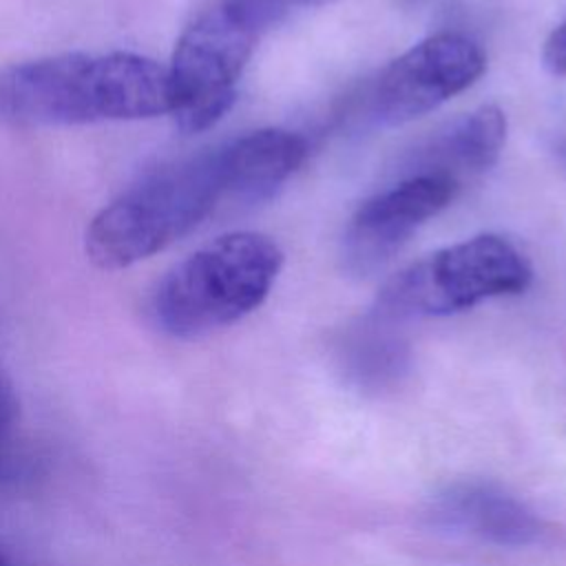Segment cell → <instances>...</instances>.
Listing matches in <instances>:
<instances>
[{
  "instance_id": "cell-1",
  "label": "cell",
  "mask_w": 566,
  "mask_h": 566,
  "mask_svg": "<svg viewBox=\"0 0 566 566\" xmlns=\"http://www.w3.org/2000/svg\"><path fill=\"white\" fill-rule=\"evenodd\" d=\"M170 106L168 69L130 51L60 53L0 69V124L15 128L148 119Z\"/></svg>"
},
{
  "instance_id": "cell-2",
  "label": "cell",
  "mask_w": 566,
  "mask_h": 566,
  "mask_svg": "<svg viewBox=\"0 0 566 566\" xmlns=\"http://www.w3.org/2000/svg\"><path fill=\"white\" fill-rule=\"evenodd\" d=\"M226 199L219 148L161 166L106 203L84 248L99 270L144 261L195 230Z\"/></svg>"
},
{
  "instance_id": "cell-3",
  "label": "cell",
  "mask_w": 566,
  "mask_h": 566,
  "mask_svg": "<svg viewBox=\"0 0 566 566\" xmlns=\"http://www.w3.org/2000/svg\"><path fill=\"white\" fill-rule=\"evenodd\" d=\"M283 265L279 243L261 232L221 234L172 265L150 298L155 325L175 338H199L254 312Z\"/></svg>"
},
{
  "instance_id": "cell-4",
  "label": "cell",
  "mask_w": 566,
  "mask_h": 566,
  "mask_svg": "<svg viewBox=\"0 0 566 566\" xmlns=\"http://www.w3.org/2000/svg\"><path fill=\"white\" fill-rule=\"evenodd\" d=\"M533 268L524 252L502 234H478L440 248L391 276L380 294L382 316H449L482 301L520 294Z\"/></svg>"
},
{
  "instance_id": "cell-5",
  "label": "cell",
  "mask_w": 566,
  "mask_h": 566,
  "mask_svg": "<svg viewBox=\"0 0 566 566\" xmlns=\"http://www.w3.org/2000/svg\"><path fill=\"white\" fill-rule=\"evenodd\" d=\"M259 35L232 0L210 2L181 31L166 69L170 115L184 133L206 130L230 111Z\"/></svg>"
},
{
  "instance_id": "cell-6",
  "label": "cell",
  "mask_w": 566,
  "mask_h": 566,
  "mask_svg": "<svg viewBox=\"0 0 566 566\" xmlns=\"http://www.w3.org/2000/svg\"><path fill=\"white\" fill-rule=\"evenodd\" d=\"M486 69L478 42L460 33H436L398 55L371 91V115L400 126L427 115L469 88Z\"/></svg>"
},
{
  "instance_id": "cell-7",
  "label": "cell",
  "mask_w": 566,
  "mask_h": 566,
  "mask_svg": "<svg viewBox=\"0 0 566 566\" xmlns=\"http://www.w3.org/2000/svg\"><path fill=\"white\" fill-rule=\"evenodd\" d=\"M455 190V179L424 172L369 197L349 219L343 239L347 270L367 274L382 265L427 219L451 203Z\"/></svg>"
},
{
  "instance_id": "cell-8",
  "label": "cell",
  "mask_w": 566,
  "mask_h": 566,
  "mask_svg": "<svg viewBox=\"0 0 566 566\" xmlns=\"http://www.w3.org/2000/svg\"><path fill=\"white\" fill-rule=\"evenodd\" d=\"M307 142L283 128L245 133L219 148L226 199L259 203L270 199L303 164Z\"/></svg>"
},
{
  "instance_id": "cell-9",
  "label": "cell",
  "mask_w": 566,
  "mask_h": 566,
  "mask_svg": "<svg viewBox=\"0 0 566 566\" xmlns=\"http://www.w3.org/2000/svg\"><path fill=\"white\" fill-rule=\"evenodd\" d=\"M506 142V115L500 106L484 104L453 119L418 153L416 172L444 175L455 181L464 175L489 170Z\"/></svg>"
},
{
  "instance_id": "cell-10",
  "label": "cell",
  "mask_w": 566,
  "mask_h": 566,
  "mask_svg": "<svg viewBox=\"0 0 566 566\" xmlns=\"http://www.w3.org/2000/svg\"><path fill=\"white\" fill-rule=\"evenodd\" d=\"M449 513L462 528L495 542H526L537 533L533 515L513 497L489 486H462L447 497Z\"/></svg>"
},
{
  "instance_id": "cell-11",
  "label": "cell",
  "mask_w": 566,
  "mask_h": 566,
  "mask_svg": "<svg viewBox=\"0 0 566 566\" xmlns=\"http://www.w3.org/2000/svg\"><path fill=\"white\" fill-rule=\"evenodd\" d=\"M20 402L0 367V482L13 478L20 455Z\"/></svg>"
},
{
  "instance_id": "cell-12",
  "label": "cell",
  "mask_w": 566,
  "mask_h": 566,
  "mask_svg": "<svg viewBox=\"0 0 566 566\" xmlns=\"http://www.w3.org/2000/svg\"><path fill=\"white\" fill-rule=\"evenodd\" d=\"M237 9L256 27L259 33L281 22L287 13L296 9L316 7L325 0H232Z\"/></svg>"
},
{
  "instance_id": "cell-13",
  "label": "cell",
  "mask_w": 566,
  "mask_h": 566,
  "mask_svg": "<svg viewBox=\"0 0 566 566\" xmlns=\"http://www.w3.org/2000/svg\"><path fill=\"white\" fill-rule=\"evenodd\" d=\"M544 64L555 75H566V22L553 29V33L546 38L544 44Z\"/></svg>"
},
{
  "instance_id": "cell-14",
  "label": "cell",
  "mask_w": 566,
  "mask_h": 566,
  "mask_svg": "<svg viewBox=\"0 0 566 566\" xmlns=\"http://www.w3.org/2000/svg\"><path fill=\"white\" fill-rule=\"evenodd\" d=\"M0 566H7V562H4V557H2V553H0Z\"/></svg>"
}]
</instances>
